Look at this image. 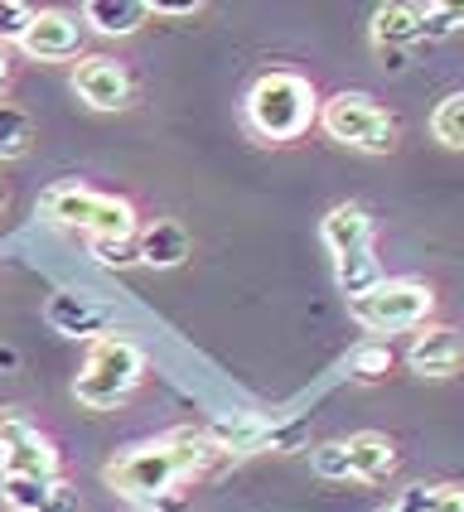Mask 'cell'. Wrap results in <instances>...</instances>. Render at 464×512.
I'll use <instances>...</instances> for the list:
<instances>
[{"label": "cell", "mask_w": 464, "mask_h": 512, "mask_svg": "<svg viewBox=\"0 0 464 512\" xmlns=\"http://www.w3.org/2000/svg\"><path fill=\"white\" fill-rule=\"evenodd\" d=\"M464 29V5H445V0H426L421 5V39H450Z\"/></svg>", "instance_id": "cell-22"}, {"label": "cell", "mask_w": 464, "mask_h": 512, "mask_svg": "<svg viewBox=\"0 0 464 512\" xmlns=\"http://www.w3.org/2000/svg\"><path fill=\"white\" fill-rule=\"evenodd\" d=\"M435 310V290L426 281H377L368 295L348 300V314L373 334H406L421 329Z\"/></svg>", "instance_id": "cell-6"}, {"label": "cell", "mask_w": 464, "mask_h": 512, "mask_svg": "<svg viewBox=\"0 0 464 512\" xmlns=\"http://www.w3.org/2000/svg\"><path fill=\"white\" fill-rule=\"evenodd\" d=\"M373 44L382 54H402L406 44H421V5H382L373 15Z\"/></svg>", "instance_id": "cell-16"}, {"label": "cell", "mask_w": 464, "mask_h": 512, "mask_svg": "<svg viewBox=\"0 0 464 512\" xmlns=\"http://www.w3.org/2000/svg\"><path fill=\"white\" fill-rule=\"evenodd\" d=\"M92 261L107 266V271H126V266H141V252H136V237H92Z\"/></svg>", "instance_id": "cell-23"}, {"label": "cell", "mask_w": 464, "mask_h": 512, "mask_svg": "<svg viewBox=\"0 0 464 512\" xmlns=\"http://www.w3.org/2000/svg\"><path fill=\"white\" fill-rule=\"evenodd\" d=\"M247 121L261 141H300L319 121V97L315 83L300 73H261L252 92H247Z\"/></svg>", "instance_id": "cell-2"}, {"label": "cell", "mask_w": 464, "mask_h": 512, "mask_svg": "<svg viewBox=\"0 0 464 512\" xmlns=\"http://www.w3.org/2000/svg\"><path fill=\"white\" fill-rule=\"evenodd\" d=\"M20 49H25L29 58H39V63L73 58L83 49V25H78L73 15H63V10H34V20H29Z\"/></svg>", "instance_id": "cell-10"}, {"label": "cell", "mask_w": 464, "mask_h": 512, "mask_svg": "<svg viewBox=\"0 0 464 512\" xmlns=\"http://www.w3.org/2000/svg\"><path fill=\"white\" fill-rule=\"evenodd\" d=\"M29 20H34L29 5H20V0H0V49H5V44H20Z\"/></svg>", "instance_id": "cell-26"}, {"label": "cell", "mask_w": 464, "mask_h": 512, "mask_svg": "<svg viewBox=\"0 0 464 512\" xmlns=\"http://www.w3.org/2000/svg\"><path fill=\"white\" fill-rule=\"evenodd\" d=\"M310 464H315V474L319 479H348V464H344V445L339 440H329V445H319L315 455H310Z\"/></svg>", "instance_id": "cell-27"}, {"label": "cell", "mask_w": 464, "mask_h": 512, "mask_svg": "<svg viewBox=\"0 0 464 512\" xmlns=\"http://www.w3.org/2000/svg\"><path fill=\"white\" fill-rule=\"evenodd\" d=\"M136 252H141V266H155V271L184 266V256H189V232L179 228V223H150V228L136 232Z\"/></svg>", "instance_id": "cell-15"}, {"label": "cell", "mask_w": 464, "mask_h": 512, "mask_svg": "<svg viewBox=\"0 0 464 512\" xmlns=\"http://www.w3.org/2000/svg\"><path fill=\"white\" fill-rule=\"evenodd\" d=\"M0 479H58V450L25 416H0Z\"/></svg>", "instance_id": "cell-7"}, {"label": "cell", "mask_w": 464, "mask_h": 512, "mask_svg": "<svg viewBox=\"0 0 464 512\" xmlns=\"http://www.w3.org/2000/svg\"><path fill=\"white\" fill-rule=\"evenodd\" d=\"M348 372H353L358 382H382V377L392 372V348H387V343L353 348V353H348Z\"/></svg>", "instance_id": "cell-24"}, {"label": "cell", "mask_w": 464, "mask_h": 512, "mask_svg": "<svg viewBox=\"0 0 464 512\" xmlns=\"http://www.w3.org/2000/svg\"><path fill=\"white\" fill-rule=\"evenodd\" d=\"M5 87H10V54L0 49V92H5Z\"/></svg>", "instance_id": "cell-30"}, {"label": "cell", "mask_w": 464, "mask_h": 512, "mask_svg": "<svg viewBox=\"0 0 464 512\" xmlns=\"http://www.w3.org/2000/svg\"><path fill=\"white\" fill-rule=\"evenodd\" d=\"M0 493H5V503L15 512H34L44 503L49 484H44V479H0Z\"/></svg>", "instance_id": "cell-25"}, {"label": "cell", "mask_w": 464, "mask_h": 512, "mask_svg": "<svg viewBox=\"0 0 464 512\" xmlns=\"http://www.w3.org/2000/svg\"><path fill=\"white\" fill-rule=\"evenodd\" d=\"M150 20V5L145 0H87L83 25H92L107 39H121V34H136V29Z\"/></svg>", "instance_id": "cell-17"}, {"label": "cell", "mask_w": 464, "mask_h": 512, "mask_svg": "<svg viewBox=\"0 0 464 512\" xmlns=\"http://www.w3.org/2000/svg\"><path fill=\"white\" fill-rule=\"evenodd\" d=\"M34 512H83V503H78V488L63 484V479H54L49 484V493H44V503Z\"/></svg>", "instance_id": "cell-28"}, {"label": "cell", "mask_w": 464, "mask_h": 512, "mask_svg": "<svg viewBox=\"0 0 464 512\" xmlns=\"http://www.w3.org/2000/svg\"><path fill=\"white\" fill-rule=\"evenodd\" d=\"M208 464H218V450L208 445L203 430L184 426V430L160 435V440H150V445H136V450L116 455L112 464H107V484H112L121 498L150 508V503L179 493V484L203 474Z\"/></svg>", "instance_id": "cell-1"}, {"label": "cell", "mask_w": 464, "mask_h": 512, "mask_svg": "<svg viewBox=\"0 0 464 512\" xmlns=\"http://www.w3.org/2000/svg\"><path fill=\"white\" fill-rule=\"evenodd\" d=\"M29 145H34V121H29V112L0 102V160H20V155H29Z\"/></svg>", "instance_id": "cell-20"}, {"label": "cell", "mask_w": 464, "mask_h": 512, "mask_svg": "<svg viewBox=\"0 0 464 512\" xmlns=\"http://www.w3.org/2000/svg\"><path fill=\"white\" fill-rule=\"evenodd\" d=\"M334 276H339V290H344L348 300H358V295H368L382 281V266H377L373 247H358V252H348V256H334Z\"/></svg>", "instance_id": "cell-18"}, {"label": "cell", "mask_w": 464, "mask_h": 512, "mask_svg": "<svg viewBox=\"0 0 464 512\" xmlns=\"http://www.w3.org/2000/svg\"><path fill=\"white\" fill-rule=\"evenodd\" d=\"M431 136L450 150H464V92H450L431 112Z\"/></svg>", "instance_id": "cell-21"}, {"label": "cell", "mask_w": 464, "mask_h": 512, "mask_svg": "<svg viewBox=\"0 0 464 512\" xmlns=\"http://www.w3.org/2000/svg\"><path fill=\"white\" fill-rule=\"evenodd\" d=\"M39 213L54 223V228L83 232L87 242L92 237H136V208L116 194H102V189H87L78 179H58L39 194Z\"/></svg>", "instance_id": "cell-3"}, {"label": "cell", "mask_w": 464, "mask_h": 512, "mask_svg": "<svg viewBox=\"0 0 464 512\" xmlns=\"http://www.w3.org/2000/svg\"><path fill=\"white\" fill-rule=\"evenodd\" d=\"M382 512H397V508H382Z\"/></svg>", "instance_id": "cell-32"}, {"label": "cell", "mask_w": 464, "mask_h": 512, "mask_svg": "<svg viewBox=\"0 0 464 512\" xmlns=\"http://www.w3.org/2000/svg\"><path fill=\"white\" fill-rule=\"evenodd\" d=\"M44 319L63 339H107V329L116 324V305L83 295V290H54L44 305Z\"/></svg>", "instance_id": "cell-8"}, {"label": "cell", "mask_w": 464, "mask_h": 512, "mask_svg": "<svg viewBox=\"0 0 464 512\" xmlns=\"http://www.w3.org/2000/svg\"><path fill=\"white\" fill-rule=\"evenodd\" d=\"M460 358H464V339L460 329H450V324H421V334L406 348V363L421 377H450L460 368Z\"/></svg>", "instance_id": "cell-11"}, {"label": "cell", "mask_w": 464, "mask_h": 512, "mask_svg": "<svg viewBox=\"0 0 464 512\" xmlns=\"http://www.w3.org/2000/svg\"><path fill=\"white\" fill-rule=\"evenodd\" d=\"M319 126L329 131V141L363 155H387L397 145V121L368 92H334L329 102H319Z\"/></svg>", "instance_id": "cell-5"}, {"label": "cell", "mask_w": 464, "mask_h": 512, "mask_svg": "<svg viewBox=\"0 0 464 512\" xmlns=\"http://www.w3.org/2000/svg\"><path fill=\"white\" fill-rule=\"evenodd\" d=\"M0 203H5V184H0Z\"/></svg>", "instance_id": "cell-31"}, {"label": "cell", "mask_w": 464, "mask_h": 512, "mask_svg": "<svg viewBox=\"0 0 464 512\" xmlns=\"http://www.w3.org/2000/svg\"><path fill=\"white\" fill-rule=\"evenodd\" d=\"M141 372H145L141 348L131 339H121V334H107V339L92 343L83 372L73 382V397L83 401L87 411H116L141 387Z\"/></svg>", "instance_id": "cell-4"}, {"label": "cell", "mask_w": 464, "mask_h": 512, "mask_svg": "<svg viewBox=\"0 0 464 512\" xmlns=\"http://www.w3.org/2000/svg\"><path fill=\"white\" fill-rule=\"evenodd\" d=\"M397 512H464V488L460 484H411L402 498L392 503Z\"/></svg>", "instance_id": "cell-19"}, {"label": "cell", "mask_w": 464, "mask_h": 512, "mask_svg": "<svg viewBox=\"0 0 464 512\" xmlns=\"http://www.w3.org/2000/svg\"><path fill=\"white\" fill-rule=\"evenodd\" d=\"M73 92L83 97L92 112H121L131 102V73L107 54H92L73 73Z\"/></svg>", "instance_id": "cell-9"}, {"label": "cell", "mask_w": 464, "mask_h": 512, "mask_svg": "<svg viewBox=\"0 0 464 512\" xmlns=\"http://www.w3.org/2000/svg\"><path fill=\"white\" fill-rule=\"evenodd\" d=\"M319 232H324V247H329L334 256H348V252H358V247H373V218H368V208H358V203L329 208Z\"/></svg>", "instance_id": "cell-14"}, {"label": "cell", "mask_w": 464, "mask_h": 512, "mask_svg": "<svg viewBox=\"0 0 464 512\" xmlns=\"http://www.w3.org/2000/svg\"><path fill=\"white\" fill-rule=\"evenodd\" d=\"M199 5H174V0H155L150 5V15H194Z\"/></svg>", "instance_id": "cell-29"}, {"label": "cell", "mask_w": 464, "mask_h": 512, "mask_svg": "<svg viewBox=\"0 0 464 512\" xmlns=\"http://www.w3.org/2000/svg\"><path fill=\"white\" fill-rule=\"evenodd\" d=\"M203 435H208V445L218 450V459H242V455L266 450L271 421H266V416H252V411H232L223 421H213Z\"/></svg>", "instance_id": "cell-13"}, {"label": "cell", "mask_w": 464, "mask_h": 512, "mask_svg": "<svg viewBox=\"0 0 464 512\" xmlns=\"http://www.w3.org/2000/svg\"><path fill=\"white\" fill-rule=\"evenodd\" d=\"M339 445H344L348 479H358V484H382L397 469V445L387 435H377V430H358V435H348Z\"/></svg>", "instance_id": "cell-12"}]
</instances>
